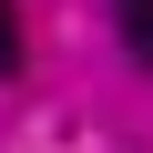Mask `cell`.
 Returning <instances> with one entry per match:
<instances>
[{
	"label": "cell",
	"instance_id": "7a4b0ae2",
	"mask_svg": "<svg viewBox=\"0 0 153 153\" xmlns=\"http://www.w3.org/2000/svg\"><path fill=\"white\" fill-rule=\"evenodd\" d=\"M0 71H21V31H10V0H0Z\"/></svg>",
	"mask_w": 153,
	"mask_h": 153
},
{
	"label": "cell",
	"instance_id": "6da1fadb",
	"mask_svg": "<svg viewBox=\"0 0 153 153\" xmlns=\"http://www.w3.org/2000/svg\"><path fill=\"white\" fill-rule=\"evenodd\" d=\"M123 41H133V61H153V0H123Z\"/></svg>",
	"mask_w": 153,
	"mask_h": 153
}]
</instances>
